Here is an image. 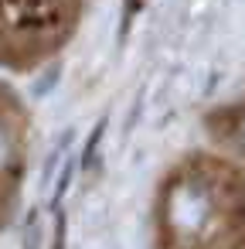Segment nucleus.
I'll use <instances>...</instances> for the list:
<instances>
[{"label": "nucleus", "instance_id": "obj_1", "mask_svg": "<svg viewBox=\"0 0 245 249\" xmlns=\"http://www.w3.org/2000/svg\"><path fill=\"white\" fill-rule=\"evenodd\" d=\"M0 11L21 28H48L62 18V0H0Z\"/></svg>", "mask_w": 245, "mask_h": 249}, {"label": "nucleus", "instance_id": "obj_2", "mask_svg": "<svg viewBox=\"0 0 245 249\" xmlns=\"http://www.w3.org/2000/svg\"><path fill=\"white\" fill-rule=\"evenodd\" d=\"M11 164H14V137L0 126V171L11 167Z\"/></svg>", "mask_w": 245, "mask_h": 249}]
</instances>
